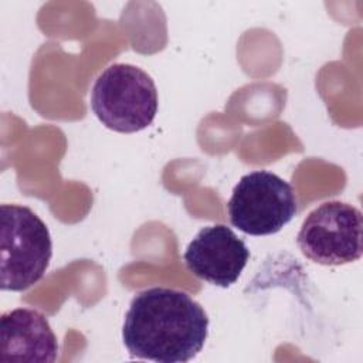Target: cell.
Wrapping results in <instances>:
<instances>
[{
	"instance_id": "obj_1",
	"label": "cell",
	"mask_w": 363,
	"mask_h": 363,
	"mask_svg": "<svg viewBox=\"0 0 363 363\" xmlns=\"http://www.w3.org/2000/svg\"><path fill=\"white\" fill-rule=\"evenodd\" d=\"M208 318L189 294L153 286L136 294L125 315L123 343L132 357L186 363L203 349Z\"/></svg>"
},
{
	"instance_id": "obj_2",
	"label": "cell",
	"mask_w": 363,
	"mask_h": 363,
	"mask_svg": "<svg viewBox=\"0 0 363 363\" xmlns=\"http://www.w3.org/2000/svg\"><path fill=\"white\" fill-rule=\"evenodd\" d=\"M91 109L108 129L135 133L157 113V89L152 77L132 64H112L94 82Z\"/></svg>"
},
{
	"instance_id": "obj_3",
	"label": "cell",
	"mask_w": 363,
	"mask_h": 363,
	"mask_svg": "<svg viewBox=\"0 0 363 363\" xmlns=\"http://www.w3.org/2000/svg\"><path fill=\"white\" fill-rule=\"evenodd\" d=\"M0 286L20 292L37 284L45 274L52 241L45 223L20 204H1Z\"/></svg>"
},
{
	"instance_id": "obj_4",
	"label": "cell",
	"mask_w": 363,
	"mask_h": 363,
	"mask_svg": "<svg viewBox=\"0 0 363 363\" xmlns=\"http://www.w3.org/2000/svg\"><path fill=\"white\" fill-rule=\"evenodd\" d=\"M234 227L250 235H269L286 225L298 211L292 186L268 170L244 174L227 203Z\"/></svg>"
},
{
	"instance_id": "obj_5",
	"label": "cell",
	"mask_w": 363,
	"mask_h": 363,
	"mask_svg": "<svg viewBox=\"0 0 363 363\" xmlns=\"http://www.w3.org/2000/svg\"><path fill=\"white\" fill-rule=\"evenodd\" d=\"M301 252L320 265H342L363 254V216L352 204L332 200L313 208L296 235Z\"/></svg>"
},
{
	"instance_id": "obj_6",
	"label": "cell",
	"mask_w": 363,
	"mask_h": 363,
	"mask_svg": "<svg viewBox=\"0 0 363 363\" xmlns=\"http://www.w3.org/2000/svg\"><path fill=\"white\" fill-rule=\"evenodd\" d=\"M184 264L193 275L213 285H233L250 259V250L235 233L223 224L203 227L189 242Z\"/></svg>"
},
{
	"instance_id": "obj_7",
	"label": "cell",
	"mask_w": 363,
	"mask_h": 363,
	"mask_svg": "<svg viewBox=\"0 0 363 363\" xmlns=\"http://www.w3.org/2000/svg\"><path fill=\"white\" fill-rule=\"evenodd\" d=\"M57 353V336L41 312L17 308L1 315L0 362L52 363Z\"/></svg>"
}]
</instances>
